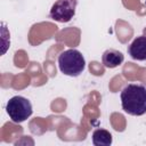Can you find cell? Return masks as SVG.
<instances>
[{
  "mask_svg": "<svg viewBox=\"0 0 146 146\" xmlns=\"http://www.w3.org/2000/svg\"><path fill=\"white\" fill-rule=\"evenodd\" d=\"M121 105L125 113L140 116L146 113V86L129 83L121 91Z\"/></svg>",
  "mask_w": 146,
  "mask_h": 146,
  "instance_id": "1",
  "label": "cell"
},
{
  "mask_svg": "<svg viewBox=\"0 0 146 146\" xmlns=\"http://www.w3.org/2000/svg\"><path fill=\"white\" fill-rule=\"evenodd\" d=\"M58 67L65 75L79 76L86 67V59L79 50L67 49L58 56Z\"/></svg>",
  "mask_w": 146,
  "mask_h": 146,
  "instance_id": "2",
  "label": "cell"
},
{
  "mask_svg": "<svg viewBox=\"0 0 146 146\" xmlns=\"http://www.w3.org/2000/svg\"><path fill=\"white\" fill-rule=\"evenodd\" d=\"M6 111L11 121L15 123H22L26 121L33 112L30 100L23 96L11 97L6 105Z\"/></svg>",
  "mask_w": 146,
  "mask_h": 146,
  "instance_id": "3",
  "label": "cell"
},
{
  "mask_svg": "<svg viewBox=\"0 0 146 146\" xmlns=\"http://www.w3.org/2000/svg\"><path fill=\"white\" fill-rule=\"evenodd\" d=\"M78 0H57L49 11L51 19L59 23L70 22L75 15V8Z\"/></svg>",
  "mask_w": 146,
  "mask_h": 146,
  "instance_id": "4",
  "label": "cell"
},
{
  "mask_svg": "<svg viewBox=\"0 0 146 146\" xmlns=\"http://www.w3.org/2000/svg\"><path fill=\"white\" fill-rule=\"evenodd\" d=\"M128 52L136 60H146V36H137L129 46Z\"/></svg>",
  "mask_w": 146,
  "mask_h": 146,
  "instance_id": "5",
  "label": "cell"
},
{
  "mask_svg": "<svg viewBox=\"0 0 146 146\" xmlns=\"http://www.w3.org/2000/svg\"><path fill=\"white\" fill-rule=\"evenodd\" d=\"M124 60V56L121 51L115 50V49H107L104 51L102 56V62L105 67L108 68H114L121 65Z\"/></svg>",
  "mask_w": 146,
  "mask_h": 146,
  "instance_id": "6",
  "label": "cell"
},
{
  "mask_svg": "<svg viewBox=\"0 0 146 146\" xmlns=\"http://www.w3.org/2000/svg\"><path fill=\"white\" fill-rule=\"evenodd\" d=\"M112 141L111 132L105 129H97L92 132V144L95 146H110Z\"/></svg>",
  "mask_w": 146,
  "mask_h": 146,
  "instance_id": "7",
  "label": "cell"
}]
</instances>
